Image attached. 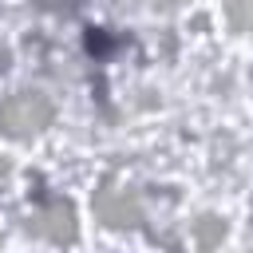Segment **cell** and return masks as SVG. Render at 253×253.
<instances>
[{
    "label": "cell",
    "mask_w": 253,
    "mask_h": 253,
    "mask_svg": "<svg viewBox=\"0 0 253 253\" xmlns=\"http://www.w3.org/2000/svg\"><path fill=\"white\" fill-rule=\"evenodd\" d=\"M87 51H91V55H107V51H111V36H107L103 28H91V32H87Z\"/></svg>",
    "instance_id": "obj_1"
}]
</instances>
